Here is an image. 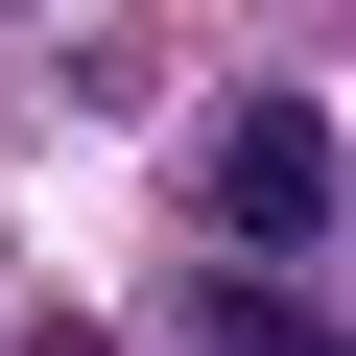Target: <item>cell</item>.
I'll use <instances>...</instances> for the list:
<instances>
[{"mask_svg":"<svg viewBox=\"0 0 356 356\" xmlns=\"http://www.w3.org/2000/svg\"><path fill=\"white\" fill-rule=\"evenodd\" d=\"M214 356H356V332H332L285 261H238V285H214Z\"/></svg>","mask_w":356,"mask_h":356,"instance_id":"cell-2","label":"cell"},{"mask_svg":"<svg viewBox=\"0 0 356 356\" xmlns=\"http://www.w3.org/2000/svg\"><path fill=\"white\" fill-rule=\"evenodd\" d=\"M191 191H214V238H238V261H309V238L356 214V143H332L309 95H238V119H214V166H191Z\"/></svg>","mask_w":356,"mask_h":356,"instance_id":"cell-1","label":"cell"}]
</instances>
